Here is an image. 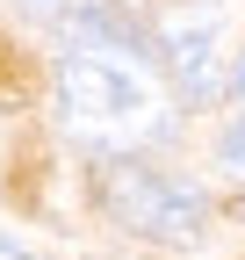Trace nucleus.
<instances>
[{
  "label": "nucleus",
  "mask_w": 245,
  "mask_h": 260,
  "mask_svg": "<svg viewBox=\"0 0 245 260\" xmlns=\"http://www.w3.org/2000/svg\"><path fill=\"white\" fill-rule=\"evenodd\" d=\"M101 203H108V217L123 224V232H137L151 246H195L209 232L202 188L173 181L159 167H137V159H115V167L101 174Z\"/></svg>",
  "instance_id": "1"
},
{
  "label": "nucleus",
  "mask_w": 245,
  "mask_h": 260,
  "mask_svg": "<svg viewBox=\"0 0 245 260\" xmlns=\"http://www.w3.org/2000/svg\"><path fill=\"white\" fill-rule=\"evenodd\" d=\"M58 102H65V116H79V123H137L151 109V94L137 80V58L65 44V58H58Z\"/></svg>",
  "instance_id": "2"
},
{
  "label": "nucleus",
  "mask_w": 245,
  "mask_h": 260,
  "mask_svg": "<svg viewBox=\"0 0 245 260\" xmlns=\"http://www.w3.org/2000/svg\"><path fill=\"white\" fill-rule=\"evenodd\" d=\"M29 15L44 29H58L65 44H87V51H115V58L144 51V29L123 8H108V0H29Z\"/></svg>",
  "instance_id": "3"
},
{
  "label": "nucleus",
  "mask_w": 245,
  "mask_h": 260,
  "mask_svg": "<svg viewBox=\"0 0 245 260\" xmlns=\"http://www.w3.org/2000/svg\"><path fill=\"white\" fill-rule=\"evenodd\" d=\"M159 51H166V65H173V80H180L188 102H209L224 87L217 80V15H202V8L166 15L159 22Z\"/></svg>",
  "instance_id": "4"
},
{
  "label": "nucleus",
  "mask_w": 245,
  "mask_h": 260,
  "mask_svg": "<svg viewBox=\"0 0 245 260\" xmlns=\"http://www.w3.org/2000/svg\"><path fill=\"white\" fill-rule=\"evenodd\" d=\"M217 167L231 174V181H245V109H238V123L217 138Z\"/></svg>",
  "instance_id": "5"
},
{
  "label": "nucleus",
  "mask_w": 245,
  "mask_h": 260,
  "mask_svg": "<svg viewBox=\"0 0 245 260\" xmlns=\"http://www.w3.org/2000/svg\"><path fill=\"white\" fill-rule=\"evenodd\" d=\"M231 87H238V94H245V51H238V65H231Z\"/></svg>",
  "instance_id": "6"
},
{
  "label": "nucleus",
  "mask_w": 245,
  "mask_h": 260,
  "mask_svg": "<svg viewBox=\"0 0 245 260\" xmlns=\"http://www.w3.org/2000/svg\"><path fill=\"white\" fill-rule=\"evenodd\" d=\"M0 260H29V253H22V246H8V239H0Z\"/></svg>",
  "instance_id": "7"
}]
</instances>
